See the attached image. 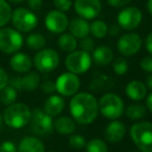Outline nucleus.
Returning a JSON list of instances; mask_svg holds the SVG:
<instances>
[{"label":"nucleus","mask_w":152,"mask_h":152,"mask_svg":"<svg viewBox=\"0 0 152 152\" xmlns=\"http://www.w3.org/2000/svg\"><path fill=\"white\" fill-rule=\"evenodd\" d=\"M8 84V76L6 74V72L3 68L0 67V90L2 88H4L5 86H7Z\"/></svg>","instance_id":"obj_40"},{"label":"nucleus","mask_w":152,"mask_h":152,"mask_svg":"<svg viewBox=\"0 0 152 152\" xmlns=\"http://www.w3.org/2000/svg\"><path fill=\"white\" fill-rule=\"evenodd\" d=\"M140 67L146 72H152V56H146L141 59Z\"/></svg>","instance_id":"obj_36"},{"label":"nucleus","mask_w":152,"mask_h":152,"mask_svg":"<svg viewBox=\"0 0 152 152\" xmlns=\"http://www.w3.org/2000/svg\"><path fill=\"white\" fill-rule=\"evenodd\" d=\"M60 58L58 53L53 49H44L34 57V65L42 72H50L58 66Z\"/></svg>","instance_id":"obj_10"},{"label":"nucleus","mask_w":152,"mask_h":152,"mask_svg":"<svg viewBox=\"0 0 152 152\" xmlns=\"http://www.w3.org/2000/svg\"><path fill=\"white\" fill-rule=\"evenodd\" d=\"M72 5V0H54V6L60 12H67Z\"/></svg>","instance_id":"obj_34"},{"label":"nucleus","mask_w":152,"mask_h":152,"mask_svg":"<svg viewBox=\"0 0 152 152\" xmlns=\"http://www.w3.org/2000/svg\"><path fill=\"white\" fill-rule=\"evenodd\" d=\"M28 4L32 10H39L42 4V0H28Z\"/></svg>","instance_id":"obj_44"},{"label":"nucleus","mask_w":152,"mask_h":152,"mask_svg":"<svg viewBox=\"0 0 152 152\" xmlns=\"http://www.w3.org/2000/svg\"><path fill=\"white\" fill-rule=\"evenodd\" d=\"M68 29L70 34L76 38H83L85 36H88L90 32V25L87 22V20L83 18H75L68 23Z\"/></svg>","instance_id":"obj_16"},{"label":"nucleus","mask_w":152,"mask_h":152,"mask_svg":"<svg viewBox=\"0 0 152 152\" xmlns=\"http://www.w3.org/2000/svg\"><path fill=\"white\" fill-rule=\"evenodd\" d=\"M113 51L107 46H99L93 50L92 53V60L97 65H108L113 60Z\"/></svg>","instance_id":"obj_19"},{"label":"nucleus","mask_w":152,"mask_h":152,"mask_svg":"<svg viewBox=\"0 0 152 152\" xmlns=\"http://www.w3.org/2000/svg\"><path fill=\"white\" fill-rule=\"evenodd\" d=\"M23 36L17 29H0V50L5 54H15L23 46Z\"/></svg>","instance_id":"obj_5"},{"label":"nucleus","mask_w":152,"mask_h":152,"mask_svg":"<svg viewBox=\"0 0 152 152\" xmlns=\"http://www.w3.org/2000/svg\"><path fill=\"white\" fill-rule=\"evenodd\" d=\"M130 136L142 152H152V123L139 122L132 126Z\"/></svg>","instance_id":"obj_3"},{"label":"nucleus","mask_w":152,"mask_h":152,"mask_svg":"<svg viewBox=\"0 0 152 152\" xmlns=\"http://www.w3.org/2000/svg\"><path fill=\"white\" fill-rule=\"evenodd\" d=\"M30 127L32 132L38 134V136H44L52 132L53 130V123L52 116L47 114L45 111L40 109H35L31 112L30 117Z\"/></svg>","instance_id":"obj_8"},{"label":"nucleus","mask_w":152,"mask_h":152,"mask_svg":"<svg viewBox=\"0 0 152 152\" xmlns=\"http://www.w3.org/2000/svg\"><path fill=\"white\" fill-rule=\"evenodd\" d=\"M10 2H12V3H21V2H23L24 0H10Z\"/></svg>","instance_id":"obj_48"},{"label":"nucleus","mask_w":152,"mask_h":152,"mask_svg":"<svg viewBox=\"0 0 152 152\" xmlns=\"http://www.w3.org/2000/svg\"><path fill=\"white\" fill-rule=\"evenodd\" d=\"M146 83H147V86H148L150 89H152V75H150V76L147 77Z\"/></svg>","instance_id":"obj_46"},{"label":"nucleus","mask_w":152,"mask_h":152,"mask_svg":"<svg viewBox=\"0 0 152 152\" xmlns=\"http://www.w3.org/2000/svg\"><path fill=\"white\" fill-rule=\"evenodd\" d=\"M113 68H114V72H116L119 76H122V75H125L128 70V63L127 61L124 58H117L116 60L114 61V64H113Z\"/></svg>","instance_id":"obj_32"},{"label":"nucleus","mask_w":152,"mask_h":152,"mask_svg":"<svg viewBox=\"0 0 152 152\" xmlns=\"http://www.w3.org/2000/svg\"><path fill=\"white\" fill-rule=\"evenodd\" d=\"M92 63L91 55L85 51H72L65 59V66L70 72L76 75L84 74L90 68Z\"/></svg>","instance_id":"obj_6"},{"label":"nucleus","mask_w":152,"mask_h":152,"mask_svg":"<svg viewBox=\"0 0 152 152\" xmlns=\"http://www.w3.org/2000/svg\"><path fill=\"white\" fill-rule=\"evenodd\" d=\"M1 124H2V117H1V115H0V126H1Z\"/></svg>","instance_id":"obj_49"},{"label":"nucleus","mask_w":152,"mask_h":152,"mask_svg":"<svg viewBox=\"0 0 152 152\" xmlns=\"http://www.w3.org/2000/svg\"><path fill=\"white\" fill-rule=\"evenodd\" d=\"M58 47L64 52L70 53L78 47L77 38L70 33H63L58 38Z\"/></svg>","instance_id":"obj_23"},{"label":"nucleus","mask_w":152,"mask_h":152,"mask_svg":"<svg viewBox=\"0 0 152 152\" xmlns=\"http://www.w3.org/2000/svg\"><path fill=\"white\" fill-rule=\"evenodd\" d=\"M87 152H108V147L104 141L99 139H93L86 145Z\"/></svg>","instance_id":"obj_31"},{"label":"nucleus","mask_w":152,"mask_h":152,"mask_svg":"<svg viewBox=\"0 0 152 152\" xmlns=\"http://www.w3.org/2000/svg\"><path fill=\"white\" fill-rule=\"evenodd\" d=\"M75 10L85 20H92L99 15L102 10L100 0H76Z\"/></svg>","instance_id":"obj_14"},{"label":"nucleus","mask_w":152,"mask_h":152,"mask_svg":"<svg viewBox=\"0 0 152 152\" xmlns=\"http://www.w3.org/2000/svg\"><path fill=\"white\" fill-rule=\"evenodd\" d=\"M10 66L17 72H28L32 67V60L24 53H16L10 59Z\"/></svg>","instance_id":"obj_17"},{"label":"nucleus","mask_w":152,"mask_h":152,"mask_svg":"<svg viewBox=\"0 0 152 152\" xmlns=\"http://www.w3.org/2000/svg\"><path fill=\"white\" fill-rule=\"evenodd\" d=\"M40 88H42V91L44 92V93H47V94L53 93V92L56 90L55 83L52 82V81H45L42 84V86H40Z\"/></svg>","instance_id":"obj_37"},{"label":"nucleus","mask_w":152,"mask_h":152,"mask_svg":"<svg viewBox=\"0 0 152 152\" xmlns=\"http://www.w3.org/2000/svg\"><path fill=\"white\" fill-rule=\"evenodd\" d=\"M69 145L75 149H82L84 146H86V141H85L84 137L81 134H74L69 138L68 140Z\"/></svg>","instance_id":"obj_33"},{"label":"nucleus","mask_w":152,"mask_h":152,"mask_svg":"<svg viewBox=\"0 0 152 152\" xmlns=\"http://www.w3.org/2000/svg\"><path fill=\"white\" fill-rule=\"evenodd\" d=\"M40 78L37 72H29L22 78V90L33 91L39 86Z\"/></svg>","instance_id":"obj_25"},{"label":"nucleus","mask_w":152,"mask_h":152,"mask_svg":"<svg viewBox=\"0 0 152 152\" xmlns=\"http://www.w3.org/2000/svg\"><path fill=\"white\" fill-rule=\"evenodd\" d=\"M31 111L25 104H12L4 110L3 120L12 128H22L29 123Z\"/></svg>","instance_id":"obj_2"},{"label":"nucleus","mask_w":152,"mask_h":152,"mask_svg":"<svg viewBox=\"0 0 152 152\" xmlns=\"http://www.w3.org/2000/svg\"><path fill=\"white\" fill-rule=\"evenodd\" d=\"M145 114H146V109L143 104H132L125 111L126 117L132 120L142 118L145 116Z\"/></svg>","instance_id":"obj_29"},{"label":"nucleus","mask_w":152,"mask_h":152,"mask_svg":"<svg viewBox=\"0 0 152 152\" xmlns=\"http://www.w3.org/2000/svg\"><path fill=\"white\" fill-rule=\"evenodd\" d=\"M126 95L132 100H141L146 96L147 88L144 83L141 81H132L126 85L125 88Z\"/></svg>","instance_id":"obj_18"},{"label":"nucleus","mask_w":152,"mask_h":152,"mask_svg":"<svg viewBox=\"0 0 152 152\" xmlns=\"http://www.w3.org/2000/svg\"><path fill=\"white\" fill-rule=\"evenodd\" d=\"M26 44L32 50H42L46 45V38L40 33H31L27 36Z\"/></svg>","instance_id":"obj_26"},{"label":"nucleus","mask_w":152,"mask_h":152,"mask_svg":"<svg viewBox=\"0 0 152 152\" xmlns=\"http://www.w3.org/2000/svg\"><path fill=\"white\" fill-rule=\"evenodd\" d=\"M17 99V90L12 86H5L0 90V102L5 106L14 104Z\"/></svg>","instance_id":"obj_27"},{"label":"nucleus","mask_w":152,"mask_h":152,"mask_svg":"<svg viewBox=\"0 0 152 152\" xmlns=\"http://www.w3.org/2000/svg\"><path fill=\"white\" fill-rule=\"evenodd\" d=\"M80 79L76 74L64 72L57 78L55 82L56 90L63 96H72L80 88Z\"/></svg>","instance_id":"obj_11"},{"label":"nucleus","mask_w":152,"mask_h":152,"mask_svg":"<svg viewBox=\"0 0 152 152\" xmlns=\"http://www.w3.org/2000/svg\"><path fill=\"white\" fill-rule=\"evenodd\" d=\"M12 18V7L5 1L0 0V27L5 26Z\"/></svg>","instance_id":"obj_30"},{"label":"nucleus","mask_w":152,"mask_h":152,"mask_svg":"<svg viewBox=\"0 0 152 152\" xmlns=\"http://www.w3.org/2000/svg\"><path fill=\"white\" fill-rule=\"evenodd\" d=\"M19 152H45L44 144L34 137H26L19 144Z\"/></svg>","instance_id":"obj_21"},{"label":"nucleus","mask_w":152,"mask_h":152,"mask_svg":"<svg viewBox=\"0 0 152 152\" xmlns=\"http://www.w3.org/2000/svg\"><path fill=\"white\" fill-rule=\"evenodd\" d=\"M68 23L67 16L58 10L49 12L45 19L47 29L53 33H63L67 29Z\"/></svg>","instance_id":"obj_13"},{"label":"nucleus","mask_w":152,"mask_h":152,"mask_svg":"<svg viewBox=\"0 0 152 152\" xmlns=\"http://www.w3.org/2000/svg\"><path fill=\"white\" fill-rule=\"evenodd\" d=\"M69 110L77 122L80 124H89L97 117L98 102L92 94L81 92L72 98Z\"/></svg>","instance_id":"obj_1"},{"label":"nucleus","mask_w":152,"mask_h":152,"mask_svg":"<svg viewBox=\"0 0 152 152\" xmlns=\"http://www.w3.org/2000/svg\"><path fill=\"white\" fill-rule=\"evenodd\" d=\"M0 152H17V147L12 142L6 141L0 146Z\"/></svg>","instance_id":"obj_38"},{"label":"nucleus","mask_w":152,"mask_h":152,"mask_svg":"<svg viewBox=\"0 0 152 152\" xmlns=\"http://www.w3.org/2000/svg\"><path fill=\"white\" fill-rule=\"evenodd\" d=\"M54 127L57 132L61 134H69L76 130V123L74 119L69 117H59L54 123Z\"/></svg>","instance_id":"obj_22"},{"label":"nucleus","mask_w":152,"mask_h":152,"mask_svg":"<svg viewBox=\"0 0 152 152\" xmlns=\"http://www.w3.org/2000/svg\"><path fill=\"white\" fill-rule=\"evenodd\" d=\"M112 86H114V81H112L110 77L106 76V75H97L92 80L90 89L95 91H100L104 89H110Z\"/></svg>","instance_id":"obj_24"},{"label":"nucleus","mask_w":152,"mask_h":152,"mask_svg":"<svg viewBox=\"0 0 152 152\" xmlns=\"http://www.w3.org/2000/svg\"><path fill=\"white\" fill-rule=\"evenodd\" d=\"M124 109L123 100L115 93H106L98 102V110L109 119H117L122 115Z\"/></svg>","instance_id":"obj_4"},{"label":"nucleus","mask_w":152,"mask_h":152,"mask_svg":"<svg viewBox=\"0 0 152 152\" xmlns=\"http://www.w3.org/2000/svg\"><path fill=\"white\" fill-rule=\"evenodd\" d=\"M145 48H146L147 52L152 56V32L146 36V39H145Z\"/></svg>","instance_id":"obj_43"},{"label":"nucleus","mask_w":152,"mask_h":152,"mask_svg":"<svg viewBox=\"0 0 152 152\" xmlns=\"http://www.w3.org/2000/svg\"><path fill=\"white\" fill-rule=\"evenodd\" d=\"M81 42H80V47L83 51L85 52H91V51L94 50V42L91 37H88V36H85V37L81 38Z\"/></svg>","instance_id":"obj_35"},{"label":"nucleus","mask_w":152,"mask_h":152,"mask_svg":"<svg viewBox=\"0 0 152 152\" xmlns=\"http://www.w3.org/2000/svg\"><path fill=\"white\" fill-rule=\"evenodd\" d=\"M51 152H56V151H51Z\"/></svg>","instance_id":"obj_50"},{"label":"nucleus","mask_w":152,"mask_h":152,"mask_svg":"<svg viewBox=\"0 0 152 152\" xmlns=\"http://www.w3.org/2000/svg\"><path fill=\"white\" fill-rule=\"evenodd\" d=\"M10 86L16 90H22V78L20 77H15L10 80Z\"/></svg>","instance_id":"obj_41"},{"label":"nucleus","mask_w":152,"mask_h":152,"mask_svg":"<svg viewBox=\"0 0 152 152\" xmlns=\"http://www.w3.org/2000/svg\"><path fill=\"white\" fill-rule=\"evenodd\" d=\"M143 40L137 33H125L121 35L117 42V49L123 56H132L142 48Z\"/></svg>","instance_id":"obj_12"},{"label":"nucleus","mask_w":152,"mask_h":152,"mask_svg":"<svg viewBox=\"0 0 152 152\" xmlns=\"http://www.w3.org/2000/svg\"><path fill=\"white\" fill-rule=\"evenodd\" d=\"M45 112L50 116H56L60 114L64 109V99L59 95H52L45 102Z\"/></svg>","instance_id":"obj_20"},{"label":"nucleus","mask_w":152,"mask_h":152,"mask_svg":"<svg viewBox=\"0 0 152 152\" xmlns=\"http://www.w3.org/2000/svg\"><path fill=\"white\" fill-rule=\"evenodd\" d=\"M119 32H120V26L118 24H113L111 27H108V33L110 36L115 37V36L118 35Z\"/></svg>","instance_id":"obj_42"},{"label":"nucleus","mask_w":152,"mask_h":152,"mask_svg":"<svg viewBox=\"0 0 152 152\" xmlns=\"http://www.w3.org/2000/svg\"><path fill=\"white\" fill-rule=\"evenodd\" d=\"M125 125L120 121H112L108 124L104 130V137L112 143H118L124 138Z\"/></svg>","instance_id":"obj_15"},{"label":"nucleus","mask_w":152,"mask_h":152,"mask_svg":"<svg viewBox=\"0 0 152 152\" xmlns=\"http://www.w3.org/2000/svg\"><path fill=\"white\" fill-rule=\"evenodd\" d=\"M146 104H147V108L149 109V111H150V112L152 113V93L148 96V97H147Z\"/></svg>","instance_id":"obj_45"},{"label":"nucleus","mask_w":152,"mask_h":152,"mask_svg":"<svg viewBox=\"0 0 152 152\" xmlns=\"http://www.w3.org/2000/svg\"><path fill=\"white\" fill-rule=\"evenodd\" d=\"M12 22L14 27L18 31L29 32L37 26V17L30 10L19 7L12 12Z\"/></svg>","instance_id":"obj_7"},{"label":"nucleus","mask_w":152,"mask_h":152,"mask_svg":"<svg viewBox=\"0 0 152 152\" xmlns=\"http://www.w3.org/2000/svg\"><path fill=\"white\" fill-rule=\"evenodd\" d=\"M91 34L96 38H104L108 34V25L102 20H96L90 25Z\"/></svg>","instance_id":"obj_28"},{"label":"nucleus","mask_w":152,"mask_h":152,"mask_svg":"<svg viewBox=\"0 0 152 152\" xmlns=\"http://www.w3.org/2000/svg\"><path fill=\"white\" fill-rule=\"evenodd\" d=\"M147 10H148L149 14L152 16V0H148L147 1Z\"/></svg>","instance_id":"obj_47"},{"label":"nucleus","mask_w":152,"mask_h":152,"mask_svg":"<svg viewBox=\"0 0 152 152\" xmlns=\"http://www.w3.org/2000/svg\"><path fill=\"white\" fill-rule=\"evenodd\" d=\"M107 1L113 7L120 8L123 7V6H126L127 4H129L132 2V0H107Z\"/></svg>","instance_id":"obj_39"},{"label":"nucleus","mask_w":152,"mask_h":152,"mask_svg":"<svg viewBox=\"0 0 152 152\" xmlns=\"http://www.w3.org/2000/svg\"><path fill=\"white\" fill-rule=\"evenodd\" d=\"M143 14L136 6H128L120 10L117 16V24L124 30H134L141 24Z\"/></svg>","instance_id":"obj_9"}]
</instances>
